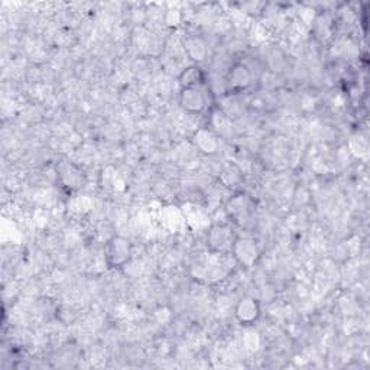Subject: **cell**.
I'll return each mask as SVG.
<instances>
[{"label": "cell", "mask_w": 370, "mask_h": 370, "mask_svg": "<svg viewBox=\"0 0 370 370\" xmlns=\"http://www.w3.org/2000/svg\"><path fill=\"white\" fill-rule=\"evenodd\" d=\"M132 242L125 236L115 234L106 243L104 248V259L108 267L112 269H119L123 268L126 263L132 259Z\"/></svg>", "instance_id": "6da1fadb"}, {"label": "cell", "mask_w": 370, "mask_h": 370, "mask_svg": "<svg viewBox=\"0 0 370 370\" xmlns=\"http://www.w3.org/2000/svg\"><path fill=\"white\" fill-rule=\"evenodd\" d=\"M236 239L237 236L230 224H215L207 233V246L213 253L224 255L231 252Z\"/></svg>", "instance_id": "7a4b0ae2"}, {"label": "cell", "mask_w": 370, "mask_h": 370, "mask_svg": "<svg viewBox=\"0 0 370 370\" xmlns=\"http://www.w3.org/2000/svg\"><path fill=\"white\" fill-rule=\"evenodd\" d=\"M179 84H181V89H184V87H204L205 74L197 65L189 67L187 70H184L181 72Z\"/></svg>", "instance_id": "ba28073f"}, {"label": "cell", "mask_w": 370, "mask_h": 370, "mask_svg": "<svg viewBox=\"0 0 370 370\" xmlns=\"http://www.w3.org/2000/svg\"><path fill=\"white\" fill-rule=\"evenodd\" d=\"M230 253L242 267L250 268L255 265V262L259 257V248L256 242L253 239H249V237H237Z\"/></svg>", "instance_id": "3957f363"}, {"label": "cell", "mask_w": 370, "mask_h": 370, "mask_svg": "<svg viewBox=\"0 0 370 370\" xmlns=\"http://www.w3.org/2000/svg\"><path fill=\"white\" fill-rule=\"evenodd\" d=\"M253 210H255L253 201L245 194L233 197L229 201V204H227L229 215L236 223L243 222V220H249L252 213H253Z\"/></svg>", "instance_id": "8992f818"}, {"label": "cell", "mask_w": 370, "mask_h": 370, "mask_svg": "<svg viewBox=\"0 0 370 370\" xmlns=\"http://www.w3.org/2000/svg\"><path fill=\"white\" fill-rule=\"evenodd\" d=\"M253 80V74L250 68L243 63H236L227 72L226 84L227 90L231 93H242L245 91Z\"/></svg>", "instance_id": "277c9868"}, {"label": "cell", "mask_w": 370, "mask_h": 370, "mask_svg": "<svg viewBox=\"0 0 370 370\" xmlns=\"http://www.w3.org/2000/svg\"><path fill=\"white\" fill-rule=\"evenodd\" d=\"M236 319L243 326H250L260 317V305L255 298H245L236 307Z\"/></svg>", "instance_id": "52a82bcc"}, {"label": "cell", "mask_w": 370, "mask_h": 370, "mask_svg": "<svg viewBox=\"0 0 370 370\" xmlns=\"http://www.w3.org/2000/svg\"><path fill=\"white\" fill-rule=\"evenodd\" d=\"M181 108L189 113H201L207 106V96L203 87H184L179 93Z\"/></svg>", "instance_id": "5b68a950"}]
</instances>
